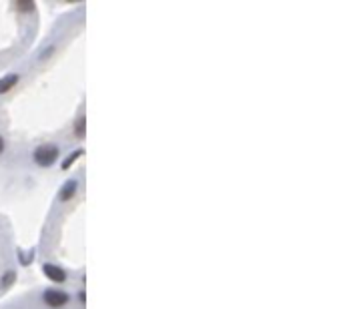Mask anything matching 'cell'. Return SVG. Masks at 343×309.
<instances>
[{
	"instance_id": "7",
	"label": "cell",
	"mask_w": 343,
	"mask_h": 309,
	"mask_svg": "<svg viewBox=\"0 0 343 309\" xmlns=\"http://www.w3.org/2000/svg\"><path fill=\"white\" fill-rule=\"evenodd\" d=\"M14 279H16V273H14V271H8V273L2 277V281H0V285H2V289H8V287L14 283Z\"/></svg>"
},
{
	"instance_id": "5",
	"label": "cell",
	"mask_w": 343,
	"mask_h": 309,
	"mask_svg": "<svg viewBox=\"0 0 343 309\" xmlns=\"http://www.w3.org/2000/svg\"><path fill=\"white\" fill-rule=\"evenodd\" d=\"M75 191H76V181H67V183H65V187L60 189L58 199H60V201H69V199L75 195Z\"/></svg>"
},
{
	"instance_id": "8",
	"label": "cell",
	"mask_w": 343,
	"mask_h": 309,
	"mask_svg": "<svg viewBox=\"0 0 343 309\" xmlns=\"http://www.w3.org/2000/svg\"><path fill=\"white\" fill-rule=\"evenodd\" d=\"M80 154H82V151H75V153L71 154V157L67 159V163H65V165H62V169H67V167H69V165H71V163H73V161H75L76 157H80Z\"/></svg>"
},
{
	"instance_id": "9",
	"label": "cell",
	"mask_w": 343,
	"mask_h": 309,
	"mask_svg": "<svg viewBox=\"0 0 343 309\" xmlns=\"http://www.w3.org/2000/svg\"><path fill=\"white\" fill-rule=\"evenodd\" d=\"M18 8H20V10H33L35 4H30V2H18Z\"/></svg>"
},
{
	"instance_id": "2",
	"label": "cell",
	"mask_w": 343,
	"mask_h": 309,
	"mask_svg": "<svg viewBox=\"0 0 343 309\" xmlns=\"http://www.w3.org/2000/svg\"><path fill=\"white\" fill-rule=\"evenodd\" d=\"M42 301L48 307H52V309H60V307H65L71 301V297L65 291H60V289H46L42 293Z\"/></svg>"
},
{
	"instance_id": "3",
	"label": "cell",
	"mask_w": 343,
	"mask_h": 309,
	"mask_svg": "<svg viewBox=\"0 0 343 309\" xmlns=\"http://www.w3.org/2000/svg\"><path fill=\"white\" fill-rule=\"evenodd\" d=\"M42 271L46 273V277H48V279H52V281H56V283H62V281L67 279V273L62 271L60 267L52 265V263H46V265L42 267Z\"/></svg>"
},
{
	"instance_id": "10",
	"label": "cell",
	"mask_w": 343,
	"mask_h": 309,
	"mask_svg": "<svg viewBox=\"0 0 343 309\" xmlns=\"http://www.w3.org/2000/svg\"><path fill=\"white\" fill-rule=\"evenodd\" d=\"M4 151V141H2V137H0V153Z\"/></svg>"
},
{
	"instance_id": "6",
	"label": "cell",
	"mask_w": 343,
	"mask_h": 309,
	"mask_svg": "<svg viewBox=\"0 0 343 309\" xmlns=\"http://www.w3.org/2000/svg\"><path fill=\"white\" fill-rule=\"evenodd\" d=\"M84 127H86V116L80 115V116L76 118V122H75V135H76L78 139L84 137Z\"/></svg>"
},
{
	"instance_id": "1",
	"label": "cell",
	"mask_w": 343,
	"mask_h": 309,
	"mask_svg": "<svg viewBox=\"0 0 343 309\" xmlns=\"http://www.w3.org/2000/svg\"><path fill=\"white\" fill-rule=\"evenodd\" d=\"M33 159L40 167H50L58 159V147H54V145H42V147H38L35 151Z\"/></svg>"
},
{
	"instance_id": "4",
	"label": "cell",
	"mask_w": 343,
	"mask_h": 309,
	"mask_svg": "<svg viewBox=\"0 0 343 309\" xmlns=\"http://www.w3.org/2000/svg\"><path fill=\"white\" fill-rule=\"evenodd\" d=\"M18 75H8V77H2L0 78V95H4V92H8L16 82H18Z\"/></svg>"
}]
</instances>
